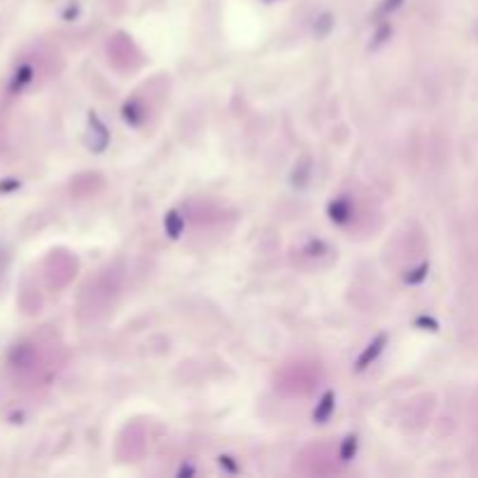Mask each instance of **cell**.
<instances>
[{
    "label": "cell",
    "mask_w": 478,
    "mask_h": 478,
    "mask_svg": "<svg viewBox=\"0 0 478 478\" xmlns=\"http://www.w3.org/2000/svg\"><path fill=\"white\" fill-rule=\"evenodd\" d=\"M110 145V128L103 124V119L96 112H89V147L94 152H106Z\"/></svg>",
    "instance_id": "cell-1"
},
{
    "label": "cell",
    "mask_w": 478,
    "mask_h": 478,
    "mask_svg": "<svg viewBox=\"0 0 478 478\" xmlns=\"http://www.w3.org/2000/svg\"><path fill=\"white\" fill-rule=\"evenodd\" d=\"M385 346H388V334H378L376 339H373V341L369 343V346L364 348V352L359 355L357 361H355V371L361 373V371L369 369V366L373 364V361H376V359L383 355Z\"/></svg>",
    "instance_id": "cell-2"
},
{
    "label": "cell",
    "mask_w": 478,
    "mask_h": 478,
    "mask_svg": "<svg viewBox=\"0 0 478 478\" xmlns=\"http://www.w3.org/2000/svg\"><path fill=\"white\" fill-rule=\"evenodd\" d=\"M35 77V68L30 63H21L17 66V70L12 72L10 77V84H8V91L10 94H21L23 89L30 87V82H33Z\"/></svg>",
    "instance_id": "cell-3"
},
{
    "label": "cell",
    "mask_w": 478,
    "mask_h": 478,
    "mask_svg": "<svg viewBox=\"0 0 478 478\" xmlns=\"http://www.w3.org/2000/svg\"><path fill=\"white\" fill-rule=\"evenodd\" d=\"M327 212H329V219H332L334 224H341V226L348 224V222H350V217H352L350 199H348V196H339V199H334L332 203H329Z\"/></svg>",
    "instance_id": "cell-4"
},
{
    "label": "cell",
    "mask_w": 478,
    "mask_h": 478,
    "mask_svg": "<svg viewBox=\"0 0 478 478\" xmlns=\"http://www.w3.org/2000/svg\"><path fill=\"white\" fill-rule=\"evenodd\" d=\"M334 408H336V395H334L332 390H327L320 397V401L315 404V410H312V420H315L317 425H324V422H327L334 415Z\"/></svg>",
    "instance_id": "cell-5"
},
{
    "label": "cell",
    "mask_w": 478,
    "mask_h": 478,
    "mask_svg": "<svg viewBox=\"0 0 478 478\" xmlns=\"http://www.w3.org/2000/svg\"><path fill=\"white\" fill-rule=\"evenodd\" d=\"M163 229H166V236L170 241H177L185 231V217L180 215V210H168L166 217H163Z\"/></svg>",
    "instance_id": "cell-6"
},
{
    "label": "cell",
    "mask_w": 478,
    "mask_h": 478,
    "mask_svg": "<svg viewBox=\"0 0 478 478\" xmlns=\"http://www.w3.org/2000/svg\"><path fill=\"white\" fill-rule=\"evenodd\" d=\"M143 112L145 110L138 101H126L124 108H121V114H124V119L131 126H140V121H143Z\"/></svg>",
    "instance_id": "cell-7"
},
{
    "label": "cell",
    "mask_w": 478,
    "mask_h": 478,
    "mask_svg": "<svg viewBox=\"0 0 478 478\" xmlns=\"http://www.w3.org/2000/svg\"><path fill=\"white\" fill-rule=\"evenodd\" d=\"M357 448H359L357 434H348V437L341 441V450H339L343 462H350V459H355V455H357Z\"/></svg>",
    "instance_id": "cell-8"
},
{
    "label": "cell",
    "mask_w": 478,
    "mask_h": 478,
    "mask_svg": "<svg viewBox=\"0 0 478 478\" xmlns=\"http://www.w3.org/2000/svg\"><path fill=\"white\" fill-rule=\"evenodd\" d=\"M427 273H430V263L422 261L418 268H413V271H408L406 275H404V280H406L408 285H420L427 280Z\"/></svg>",
    "instance_id": "cell-9"
},
{
    "label": "cell",
    "mask_w": 478,
    "mask_h": 478,
    "mask_svg": "<svg viewBox=\"0 0 478 478\" xmlns=\"http://www.w3.org/2000/svg\"><path fill=\"white\" fill-rule=\"evenodd\" d=\"M19 187H21V180H17V177H5V180H0V194L17 192Z\"/></svg>",
    "instance_id": "cell-10"
},
{
    "label": "cell",
    "mask_w": 478,
    "mask_h": 478,
    "mask_svg": "<svg viewBox=\"0 0 478 478\" xmlns=\"http://www.w3.org/2000/svg\"><path fill=\"white\" fill-rule=\"evenodd\" d=\"M334 26V19H332V14H322L320 19L315 21V28L320 30V35H327L329 30H332Z\"/></svg>",
    "instance_id": "cell-11"
},
{
    "label": "cell",
    "mask_w": 478,
    "mask_h": 478,
    "mask_svg": "<svg viewBox=\"0 0 478 478\" xmlns=\"http://www.w3.org/2000/svg\"><path fill=\"white\" fill-rule=\"evenodd\" d=\"M390 35H392V28L390 26H381L376 30V38L371 40V47H381L385 40H390Z\"/></svg>",
    "instance_id": "cell-12"
},
{
    "label": "cell",
    "mask_w": 478,
    "mask_h": 478,
    "mask_svg": "<svg viewBox=\"0 0 478 478\" xmlns=\"http://www.w3.org/2000/svg\"><path fill=\"white\" fill-rule=\"evenodd\" d=\"M415 327H422V329H430V332H439V322L434 317H427V315H420L415 320Z\"/></svg>",
    "instance_id": "cell-13"
},
{
    "label": "cell",
    "mask_w": 478,
    "mask_h": 478,
    "mask_svg": "<svg viewBox=\"0 0 478 478\" xmlns=\"http://www.w3.org/2000/svg\"><path fill=\"white\" fill-rule=\"evenodd\" d=\"M401 5H404V0H385L383 8H381V12H383V14H392V12L399 10Z\"/></svg>",
    "instance_id": "cell-14"
},
{
    "label": "cell",
    "mask_w": 478,
    "mask_h": 478,
    "mask_svg": "<svg viewBox=\"0 0 478 478\" xmlns=\"http://www.w3.org/2000/svg\"><path fill=\"white\" fill-rule=\"evenodd\" d=\"M219 464H224V467L229 469V471H238V467H236L234 462H231L229 455H219Z\"/></svg>",
    "instance_id": "cell-15"
}]
</instances>
